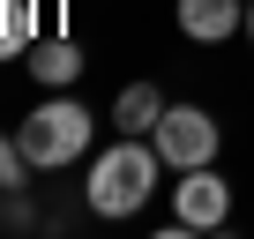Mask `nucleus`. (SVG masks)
<instances>
[{
	"instance_id": "1",
	"label": "nucleus",
	"mask_w": 254,
	"mask_h": 239,
	"mask_svg": "<svg viewBox=\"0 0 254 239\" xmlns=\"http://www.w3.org/2000/svg\"><path fill=\"white\" fill-rule=\"evenodd\" d=\"M157 150L142 142V135H127V142H112V150H97V165H90V179H82V202L97 209V217H135L150 194H157Z\"/></svg>"
},
{
	"instance_id": "2",
	"label": "nucleus",
	"mask_w": 254,
	"mask_h": 239,
	"mask_svg": "<svg viewBox=\"0 0 254 239\" xmlns=\"http://www.w3.org/2000/svg\"><path fill=\"white\" fill-rule=\"evenodd\" d=\"M90 105H75V97H45L23 127H15V142H23V157H30V172H60V165H75L82 150H90Z\"/></svg>"
},
{
	"instance_id": "3",
	"label": "nucleus",
	"mask_w": 254,
	"mask_h": 239,
	"mask_svg": "<svg viewBox=\"0 0 254 239\" xmlns=\"http://www.w3.org/2000/svg\"><path fill=\"white\" fill-rule=\"evenodd\" d=\"M217 142H224V127H217L202 105H165V120H157V157H165L172 172L209 165V157H217Z\"/></svg>"
},
{
	"instance_id": "4",
	"label": "nucleus",
	"mask_w": 254,
	"mask_h": 239,
	"mask_svg": "<svg viewBox=\"0 0 254 239\" xmlns=\"http://www.w3.org/2000/svg\"><path fill=\"white\" fill-rule=\"evenodd\" d=\"M172 217H180V232H217V224L232 217V187H224L209 165H194V172H180V187H172Z\"/></svg>"
},
{
	"instance_id": "5",
	"label": "nucleus",
	"mask_w": 254,
	"mask_h": 239,
	"mask_svg": "<svg viewBox=\"0 0 254 239\" xmlns=\"http://www.w3.org/2000/svg\"><path fill=\"white\" fill-rule=\"evenodd\" d=\"M180 30L194 45H224L232 30H247V0H180Z\"/></svg>"
},
{
	"instance_id": "6",
	"label": "nucleus",
	"mask_w": 254,
	"mask_h": 239,
	"mask_svg": "<svg viewBox=\"0 0 254 239\" xmlns=\"http://www.w3.org/2000/svg\"><path fill=\"white\" fill-rule=\"evenodd\" d=\"M23 60H30V75H38V82H45V90H67V82H75V75H82V67H90V60H82V45H75V38H38V45H30V53H23Z\"/></svg>"
},
{
	"instance_id": "7",
	"label": "nucleus",
	"mask_w": 254,
	"mask_h": 239,
	"mask_svg": "<svg viewBox=\"0 0 254 239\" xmlns=\"http://www.w3.org/2000/svg\"><path fill=\"white\" fill-rule=\"evenodd\" d=\"M157 120H165L157 82H127V90H120V105H112V127H120V135H157Z\"/></svg>"
},
{
	"instance_id": "8",
	"label": "nucleus",
	"mask_w": 254,
	"mask_h": 239,
	"mask_svg": "<svg viewBox=\"0 0 254 239\" xmlns=\"http://www.w3.org/2000/svg\"><path fill=\"white\" fill-rule=\"evenodd\" d=\"M0 45H8V60L38 45V0H0Z\"/></svg>"
},
{
	"instance_id": "9",
	"label": "nucleus",
	"mask_w": 254,
	"mask_h": 239,
	"mask_svg": "<svg viewBox=\"0 0 254 239\" xmlns=\"http://www.w3.org/2000/svg\"><path fill=\"white\" fill-rule=\"evenodd\" d=\"M23 179H30V157H23V142H15V135H0V194H15Z\"/></svg>"
},
{
	"instance_id": "10",
	"label": "nucleus",
	"mask_w": 254,
	"mask_h": 239,
	"mask_svg": "<svg viewBox=\"0 0 254 239\" xmlns=\"http://www.w3.org/2000/svg\"><path fill=\"white\" fill-rule=\"evenodd\" d=\"M247 38H254V0H247Z\"/></svg>"
}]
</instances>
